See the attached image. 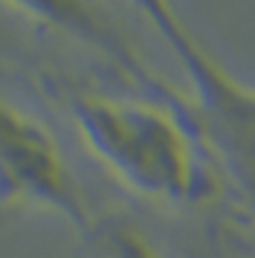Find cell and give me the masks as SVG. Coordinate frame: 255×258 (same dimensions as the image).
Wrapping results in <instances>:
<instances>
[{
    "instance_id": "277c9868",
    "label": "cell",
    "mask_w": 255,
    "mask_h": 258,
    "mask_svg": "<svg viewBox=\"0 0 255 258\" xmlns=\"http://www.w3.org/2000/svg\"><path fill=\"white\" fill-rule=\"evenodd\" d=\"M93 244L99 258H165L160 246L131 221H107L93 229Z\"/></svg>"
},
{
    "instance_id": "6da1fadb",
    "label": "cell",
    "mask_w": 255,
    "mask_h": 258,
    "mask_svg": "<svg viewBox=\"0 0 255 258\" xmlns=\"http://www.w3.org/2000/svg\"><path fill=\"white\" fill-rule=\"evenodd\" d=\"M73 119L119 180L165 203H200L215 195L212 165L192 122L165 102L81 96Z\"/></svg>"
},
{
    "instance_id": "3957f363",
    "label": "cell",
    "mask_w": 255,
    "mask_h": 258,
    "mask_svg": "<svg viewBox=\"0 0 255 258\" xmlns=\"http://www.w3.org/2000/svg\"><path fill=\"white\" fill-rule=\"evenodd\" d=\"M0 200L52 209L79 229H90L81 188L58 140L0 96Z\"/></svg>"
},
{
    "instance_id": "7a4b0ae2",
    "label": "cell",
    "mask_w": 255,
    "mask_h": 258,
    "mask_svg": "<svg viewBox=\"0 0 255 258\" xmlns=\"http://www.w3.org/2000/svg\"><path fill=\"white\" fill-rule=\"evenodd\" d=\"M142 12L183 64L212 148L255 200V82L235 70L177 9L145 3Z\"/></svg>"
}]
</instances>
